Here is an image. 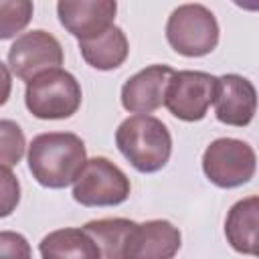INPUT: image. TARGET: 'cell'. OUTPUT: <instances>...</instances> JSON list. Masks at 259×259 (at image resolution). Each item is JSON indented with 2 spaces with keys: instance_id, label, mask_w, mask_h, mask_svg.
<instances>
[{
  "instance_id": "obj_1",
  "label": "cell",
  "mask_w": 259,
  "mask_h": 259,
  "mask_svg": "<svg viewBox=\"0 0 259 259\" xmlns=\"http://www.w3.org/2000/svg\"><path fill=\"white\" fill-rule=\"evenodd\" d=\"M28 170L32 178L45 188L71 186L87 162L85 142L71 132L38 134L28 144Z\"/></svg>"
},
{
  "instance_id": "obj_2",
  "label": "cell",
  "mask_w": 259,
  "mask_h": 259,
  "mask_svg": "<svg viewBox=\"0 0 259 259\" xmlns=\"http://www.w3.org/2000/svg\"><path fill=\"white\" fill-rule=\"evenodd\" d=\"M115 146L142 174L162 170L172 154V136L154 115H130L115 130Z\"/></svg>"
},
{
  "instance_id": "obj_3",
  "label": "cell",
  "mask_w": 259,
  "mask_h": 259,
  "mask_svg": "<svg viewBox=\"0 0 259 259\" xmlns=\"http://www.w3.org/2000/svg\"><path fill=\"white\" fill-rule=\"evenodd\" d=\"M83 91L73 73L57 67L26 83V109L38 119H67L81 107Z\"/></svg>"
},
{
  "instance_id": "obj_4",
  "label": "cell",
  "mask_w": 259,
  "mask_h": 259,
  "mask_svg": "<svg viewBox=\"0 0 259 259\" xmlns=\"http://www.w3.org/2000/svg\"><path fill=\"white\" fill-rule=\"evenodd\" d=\"M166 38L182 57H204L219 45L217 16L202 4H180L168 16Z\"/></svg>"
},
{
  "instance_id": "obj_5",
  "label": "cell",
  "mask_w": 259,
  "mask_h": 259,
  "mask_svg": "<svg viewBox=\"0 0 259 259\" xmlns=\"http://www.w3.org/2000/svg\"><path fill=\"white\" fill-rule=\"evenodd\" d=\"M257 170L255 150L237 138H217L202 154V172L219 188L247 184Z\"/></svg>"
},
{
  "instance_id": "obj_6",
  "label": "cell",
  "mask_w": 259,
  "mask_h": 259,
  "mask_svg": "<svg viewBox=\"0 0 259 259\" xmlns=\"http://www.w3.org/2000/svg\"><path fill=\"white\" fill-rule=\"evenodd\" d=\"M130 190L125 172L103 156L87 158L73 182V198L83 206H117L127 200Z\"/></svg>"
},
{
  "instance_id": "obj_7",
  "label": "cell",
  "mask_w": 259,
  "mask_h": 259,
  "mask_svg": "<svg viewBox=\"0 0 259 259\" xmlns=\"http://www.w3.org/2000/svg\"><path fill=\"white\" fill-rule=\"evenodd\" d=\"M214 75L188 69L174 71L164 91V105L174 117L182 121H200L214 101Z\"/></svg>"
},
{
  "instance_id": "obj_8",
  "label": "cell",
  "mask_w": 259,
  "mask_h": 259,
  "mask_svg": "<svg viewBox=\"0 0 259 259\" xmlns=\"http://www.w3.org/2000/svg\"><path fill=\"white\" fill-rule=\"evenodd\" d=\"M63 59V47L57 36L40 28L16 36L8 49V69L24 83L49 69L61 67Z\"/></svg>"
},
{
  "instance_id": "obj_9",
  "label": "cell",
  "mask_w": 259,
  "mask_h": 259,
  "mask_svg": "<svg viewBox=\"0 0 259 259\" xmlns=\"http://www.w3.org/2000/svg\"><path fill=\"white\" fill-rule=\"evenodd\" d=\"M180 245V229L166 219L134 223L127 233L121 259H174Z\"/></svg>"
},
{
  "instance_id": "obj_10",
  "label": "cell",
  "mask_w": 259,
  "mask_h": 259,
  "mask_svg": "<svg viewBox=\"0 0 259 259\" xmlns=\"http://www.w3.org/2000/svg\"><path fill=\"white\" fill-rule=\"evenodd\" d=\"M214 115L221 123L245 127L253 121L257 111V91L255 85L237 73H227L217 77L214 91Z\"/></svg>"
},
{
  "instance_id": "obj_11",
  "label": "cell",
  "mask_w": 259,
  "mask_h": 259,
  "mask_svg": "<svg viewBox=\"0 0 259 259\" xmlns=\"http://www.w3.org/2000/svg\"><path fill=\"white\" fill-rule=\"evenodd\" d=\"M115 12V0H61L57 4L61 24L77 40H87L105 32L113 26Z\"/></svg>"
},
{
  "instance_id": "obj_12",
  "label": "cell",
  "mask_w": 259,
  "mask_h": 259,
  "mask_svg": "<svg viewBox=\"0 0 259 259\" xmlns=\"http://www.w3.org/2000/svg\"><path fill=\"white\" fill-rule=\"evenodd\" d=\"M174 69L168 65H150L132 75L121 87V105L136 115H148L164 105V91Z\"/></svg>"
},
{
  "instance_id": "obj_13",
  "label": "cell",
  "mask_w": 259,
  "mask_h": 259,
  "mask_svg": "<svg viewBox=\"0 0 259 259\" xmlns=\"http://www.w3.org/2000/svg\"><path fill=\"white\" fill-rule=\"evenodd\" d=\"M257 225H259V198L251 194L247 198L237 200L225 219V237L229 245L237 253L255 257L259 253Z\"/></svg>"
},
{
  "instance_id": "obj_14",
  "label": "cell",
  "mask_w": 259,
  "mask_h": 259,
  "mask_svg": "<svg viewBox=\"0 0 259 259\" xmlns=\"http://www.w3.org/2000/svg\"><path fill=\"white\" fill-rule=\"evenodd\" d=\"M79 51L85 63L97 71H113L121 67L130 55V42L119 26H109L105 32L79 40Z\"/></svg>"
},
{
  "instance_id": "obj_15",
  "label": "cell",
  "mask_w": 259,
  "mask_h": 259,
  "mask_svg": "<svg viewBox=\"0 0 259 259\" xmlns=\"http://www.w3.org/2000/svg\"><path fill=\"white\" fill-rule=\"evenodd\" d=\"M42 259H101V251L89 233L77 227L51 231L38 243Z\"/></svg>"
},
{
  "instance_id": "obj_16",
  "label": "cell",
  "mask_w": 259,
  "mask_h": 259,
  "mask_svg": "<svg viewBox=\"0 0 259 259\" xmlns=\"http://www.w3.org/2000/svg\"><path fill=\"white\" fill-rule=\"evenodd\" d=\"M136 221L130 219H95L83 225V231L91 235V239L97 243L103 259H121L123 245L127 239L130 229Z\"/></svg>"
},
{
  "instance_id": "obj_17",
  "label": "cell",
  "mask_w": 259,
  "mask_h": 259,
  "mask_svg": "<svg viewBox=\"0 0 259 259\" xmlns=\"http://www.w3.org/2000/svg\"><path fill=\"white\" fill-rule=\"evenodd\" d=\"M34 12L30 0H0V40L22 32Z\"/></svg>"
},
{
  "instance_id": "obj_18",
  "label": "cell",
  "mask_w": 259,
  "mask_h": 259,
  "mask_svg": "<svg viewBox=\"0 0 259 259\" xmlns=\"http://www.w3.org/2000/svg\"><path fill=\"white\" fill-rule=\"evenodd\" d=\"M26 150L24 132L12 119H0V168L16 166Z\"/></svg>"
},
{
  "instance_id": "obj_19",
  "label": "cell",
  "mask_w": 259,
  "mask_h": 259,
  "mask_svg": "<svg viewBox=\"0 0 259 259\" xmlns=\"http://www.w3.org/2000/svg\"><path fill=\"white\" fill-rule=\"evenodd\" d=\"M20 202V182L10 168H0V219L10 217Z\"/></svg>"
},
{
  "instance_id": "obj_20",
  "label": "cell",
  "mask_w": 259,
  "mask_h": 259,
  "mask_svg": "<svg viewBox=\"0 0 259 259\" xmlns=\"http://www.w3.org/2000/svg\"><path fill=\"white\" fill-rule=\"evenodd\" d=\"M0 259H32L26 237L16 231H0Z\"/></svg>"
},
{
  "instance_id": "obj_21",
  "label": "cell",
  "mask_w": 259,
  "mask_h": 259,
  "mask_svg": "<svg viewBox=\"0 0 259 259\" xmlns=\"http://www.w3.org/2000/svg\"><path fill=\"white\" fill-rule=\"evenodd\" d=\"M10 93H12V73L8 65L0 61V107L10 99Z\"/></svg>"
}]
</instances>
